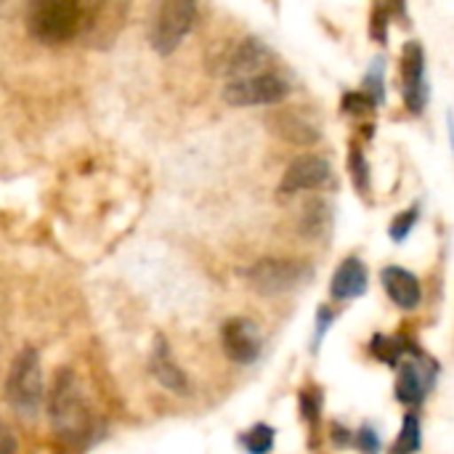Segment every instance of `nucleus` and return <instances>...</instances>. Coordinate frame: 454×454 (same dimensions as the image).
Segmentation results:
<instances>
[{
    "mask_svg": "<svg viewBox=\"0 0 454 454\" xmlns=\"http://www.w3.org/2000/svg\"><path fill=\"white\" fill-rule=\"evenodd\" d=\"M282 136L295 141V144H314L319 138V133L309 122L298 120L295 114H285L282 117Z\"/></svg>",
    "mask_w": 454,
    "mask_h": 454,
    "instance_id": "obj_19",
    "label": "nucleus"
},
{
    "mask_svg": "<svg viewBox=\"0 0 454 454\" xmlns=\"http://www.w3.org/2000/svg\"><path fill=\"white\" fill-rule=\"evenodd\" d=\"M197 21V5L184 0L162 3L149 27V43L160 56H170Z\"/></svg>",
    "mask_w": 454,
    "mask_h": 454,
    "instance_id": "obj_5",
    "label": "nucleus"
},
{
    "mask_svg": "<svg viewBox=\"0 0 454 454\" xmlns=\"http://www.w3.org/2000/svg\"><path fill=\"white\" fill-rule=\"evenodd\" d=\"M383 72H386V61L378 56L375 61H372V67H370V72H367V88H370V101L372 104H383V98H386V93H383Z\"/></svg>",
    "mask_w": 454,
    "mask_h": 454,
    "instance_id": "obj_20",
    "label": "nucleus"
},
{
    "mask_svg": "<svg viewBox=\"0 0 454 454\" xmlns=\"http://www.w3.org/2000/svg\"><path fill=\"white\" fill-rule=\"evenodd\" d=\"M274 439H277L274 428L258 423V426H253V428L242 436V447H245V452L247 454H271V450H274Z\"/></svg>",
    "mask_w": 454,
    "mask_h": 454,
    "instance_id": "obj_17",
    "label": "nucleus"
},
{
    "mask_svg": "<svg viewBox=\"0 0 454 454\" xmlns=\"http://www.w3.org/2000/svg\"><path fill=\"white\" fill-rule=\"evenodd\" d=\"M348 170L354 173L356 186H359V189H367V184H370V168H367V162H364V157H362V152H359V149H354V152H351Z\"/></svg>",
    "mask_w": 454,
    "mask_h": 454,
    "instance_id": "obj_24",
    "label": "nucleus"
},
{
    "mask_svg": "<svg viewBox=\"0 0 454 454\" xmlns=\"http://www.w3.org/2000/svg\"><path fill=\"white\" fill-rule=\"evenodd\" d=\"M269 56H271V51H269V45H266L263 40H258V37H245V40H239L237 48L229 53L223 72L231 74L234 80L258 74V67H261Z\"/></svg>",
    "mask_w": 454,
    "mask_h": 454,
    "instance_id": "obj_12",
    "label": "nucleus"
},
{
    "mask_svg": "<svg viewBox=\"0 0 454 454\" xmlns=\"http://www.w3.org/2000/svg\"><path fill=\"white\" fill-rule=\"evenodd\" d=\"M333 311L327 309V306H322L319 309V314H317V335H314V348H319V343H322V338H325V333L333 327Z\"/></svg>",
    "mask_w": 454,
    "mask_h": 454,
    "instance_id": "obj_26",
    "label": "nucleus"
},
{
    "mask_svg": "<svg viewBox=\"0 0 454 454\" xmlns=\"http://www.w3.org/2000/svg\"><path fill=\"white\" fill-rule=\"evenodd\" d=\"M380 279H383V287H386L388 298H391L399 309L412 311V309L420 306L423 287H420V282H418V277H415L412 271H407V269H402V266H388V269H383Z\"/></svg>",
    "mask_w": 454,
    "mask_h": 454,
    "instance_id": "obj_11",
    "label": "nucleus"
},
{
    "mask_svg": "<svg viewBox=\"0 0 454 454\" xmlns=\"http://www.w3.org/2000/svg\"><path fill=\"white\" fill-rule=\"evenodd\" d=\"M418 218H420L418 207H410V210H404L399 218H394V223H391V229H388L391 239H394V242H404L407 234L412 231V226L418 223Z\"/></svg>",
    "mask_w": 454,
    "mask_h": 454,
    "instance_id": "obj_21",
    "label": "nucleus"
},
{
    "mask_svg": "<svg viewBox=\"0 0 454 454\" xmlns=\"http://www.w3.org/2000/svg\"><path fill=\"white\" fill-rule=\"evenodd\" d=\"M82 24H85V13L72 0H45L32 5V11L27 13L29 35L45 45H61L77 37Z\"/></svg>",
    "mask_w": 454,
    "mask_h": 454,
    "instance_id": "obj_3",
    "label": "nucleus"
},
{
    "mask_svg": "<svg viewBox=\"0 0 454 454\" xmlns=\"http://www.w3.org/2000/svg\"><path fill=\"white\" fill-rule=\"evenodd\" d=\"M330 176H333V168H330V162L325 157L301 154L285 170V178L279 184V194L290 197V194H298V192H306V189H317V186L327 184Z\"/></svg>",
    "mask_w": 454,
    "mask_h": 454,
    "instance_id": "obj_9",
    "label": "nucleus"
},
{
    "mask_svg": "<svg viewBox=\"0 0 454 454\" xmlns=\"http://www.w3.org/2000/svg\"><path fill=\"white\" fill-rule=\"evenodd\" d=\"M370 351H372V356H375V359H380L383 364L396 367V364L402 362V356H404V354H410V351H415V348H412V346H407V343H404V338H386V335H375V338H372V343H370Z\"/></svg>",
    "mask_w": 454,
    "mask_h": 454,
    "instance_id": "obj_16",
    "label": "nucleus"
},
{
    "mask_svg": "<svg viewBox=\"0 0 454 454\" xmlns=\"http://www.w3.org/2000/svg\"><path fill=\"white\" fill-rule=\"evenodd\" d=\"M330 231V207L327 202L322 200H314L309 202V207L303 210V218H301V234L303 237H325Z\"/></svg>",
    "mask_w": 454,
    "mask_h": 454,
    "instance_id": "obj_15",
    "label": "nucleus"
},
{
    "mask_svg": "<svg viewBox=\"0 0 454 454\" xmlns=\"http://www.w3.org/2000/svg\"><path fill=\"white\" fill-rule=\"evenodd\" d=\"M402 80H404V104L412 114H420L428 104V80H426V56L420 43L404 45L402 59Z\"/></svg>",
    "mask_w": 454,
    "mask_h": 454,
    "instance_id": "obj_8",
    "label": "nucleus"
},
{
    "mask_svg": "<svg viewBox=\"0 0 454 454\" xmlns=\"http://www.w3.org/2000/svg\"><path fill=\"white\" fill-rule=\"evenodd\" d=\"M311 274H314V269L306 261H298V258H263V261H258L255 266L247 269L245 279L261 295H282V293H290V290L301 287L303 282H309Z\"/></svg>",
    "mask_w": 454,
    "mask_h": 454,
    "instance_id": "obj_4",
    "label": "nucleus"
},
{
    "mask_svg": "<svg viewBox=\"0 0 454 454\" xmlns=\"http://www.w3.org/2000/svg\"><path fill=\"white\" fill-rule=\"evenodd\" d=\"M221 346H223V351H226V356L231 362H237V364H253L261 356L263 338H261L258 327L250 319L234 317L221 330Z\"/></svg>",
    "mask_w": 454,
    "mask_h": 454,
    "instance_id": "obj_7",
    "label": "nucleus"
},
{
    "mask_svg": "<svg viewBox=\"0 0 454 454\" xmlns=\"http://www.w3.org/2000/svg\"><path fill=\"white\" fill-rule=\"evenodd\" d=\"M290 93L287 80L271 72H258L250 77L231 80L223 88V101L231 106H261V104H279Z\"/></svg>",
    "mask_w": 454,
    "mask_h": 454,
    "instance_id": "obj_6",
    "label": "nucleus"
},
{
    "mask_svg": "<svg viewBox=\"0 0 454 454\" xmlns=\"http://www.w3.org/2000/svg\"><path fill=\"white\" fill-rule=\"evenodd\" d=\"M356 447H359V452L362 454H380V436H378V431L370 428V426L359 428V434H356Z\"/></svg>",
    "mask_w": 454,
    "mask_h": 454,
    "instance_id": "obj_25",
    "label": "nucleus"
},
{
    "mask_svg": "<svg viewBox=\"0 0 454 454\" xmlns=\"http://www.w3.org/2000/svg\"><path fill=\"white\" fill-rule=\"evenodd\" d=\"M48 418L56 439L67 447H80L88 442L93 420L88 402L82 396V388L74 378L72 370H59L53 388H51V404H48Z\"/></svg>",
    "mask_w": 454,
    "mask_h": 454,
    "instance_id": "obj_1",
    "label": "nucleus"
},
{
    "mask_svg": "<svg viewBox=\"0 0 454 454\" xmlns=\"http://www.w3.org/2000/svg\"><path fill=\"white\" fill-rule=\"evenodd\" d=\"M152 375L157 378V383L173 394H189V380L184 375V370L173 362L170 348L165 343V338H154V351H152V362H149Z\"/></svg>",
    "mask_w": 454,
    "mask_h": 454,
    "instance_id": "obj_13",
    "label": "nucleus"
},
{
    "mask_svg": "<svg viewBox=\"0 0 454 454\" xmlns=\"http://www.w3.org/2000/svg\"><path fill=\"white\" fill-rule=\"evenodd\" d=\"M301 412H303L306 420L317 423L319 412H322V394L319 391H303L301 394Z\"/></svg>",
    "mask_w": 454,
    "mask_h": 454,
    "instance_id": "obj_22",
    "label": "nucleus"
},
{
    "mask_svg": "<svg viewBox=\"0 0 454 454\" xmlns=\"http://www.w3.org/2000/svg\"><path fill=\"white\" fill-rule=\"evenodd\" d=\"M333 439H335V444H348L351 442V434H346V431H340V428H333Z\"/></svg>",
    "mask_w": 454,
    "mask_h": 454,
    "instance_id": "obj_28",
    "label": "nucleus"
},
{
    "mask_svg": "<svg viewBox=\"0 0 454 454\" xmlns=\"http://www.w3.org/2000/svg\"><path fill=\"white\" fill-rule=\"evenodd\" d=\"M43 370L35 348H24L5 378V399L21 420H35L43 407Z\"/></svg>",
    "mask_w": 454,
    "mask_h": 454,
    "instance_id": "obj_2",
    "label": "nucleus"
},
{
    "mask_svg": "<svg viewBox=\"0 0 454 454\" xmlns=\"http://www.w3.org/2000/svg\"><path fill=\"white\" fill-rule=\"evenodd\" d=\"M0 454H16V442H13V436L3 428V423H0Z\"/></svg>",
    "mask_w": 454,
    "mask_h": 454,
    "instance_id": "obj_27",
    "label": "nucleus"
},
{
    "mask_svg": "<svg viewBox=\"0 0 454 454\" xmlns=\"http://www.w3.org/2000/svg\"><path fill=\"white\" fill-rule=\"evenodd\" d=\"M367 285H370V277H367V269L359 258H346L335 277H333V285H330V293L335 301H351V298H359L367 293Z\"/></svg>",
    "mask_w": 454,
    "mask_h": 454,
    "instance_id": "obj_14",
    "label": "nucleus"
},
{
    "mask_svg": "<svg viewBox=\"0 0 454 454\" xmlns=\"http://www.w3.org/2000/svg\"><path fill=\"white\" fill-rule=\"evenodd\" d=\"M420 444H423V436H420V423L415 415H407L404 418V426H402V434L394 444L391 454H418L420 452Z\"/></svg>",
    "mask_w": 454,
    "mask_h": 454,
    "instance_id": "obj_18",
    "label": "nucleus"
},
{
    "mask_svg": "<svg viewBox=\"0 0 454 454\" xmlns=\"http://www.w3.org/2000/svg\"><path fill=\"white\" fill-rule=\"evenodd\" d=\"M372 106H375V104L370 101L367 93L354 90V93H346V96H343V112H348V114H364V112H370Z\"/></svg>",
    "mask_w": 454,
    "mask_h": 454,
    "instance_id": "obj_23",
    "label": "nucleus"
},
{
    "mask_svg": "<svg viewBox=\"0 0 454 454\" xmlns=\"http://www.w3.org/2000/svg\"><path fill=\"white\" fill-rule=\"evenodd\" d=\"M436 364L431 359H412L402 367L396 380V396L404 404H420L436 386Z\"/></svg>",
    "mask_w": 454,
    "mask_h": 454,
    "instance_id": "obj_10",
    "label": "nucleus"
}]
</instances>
